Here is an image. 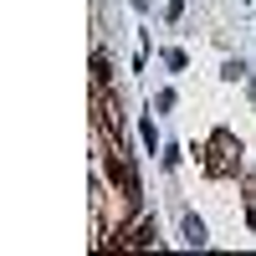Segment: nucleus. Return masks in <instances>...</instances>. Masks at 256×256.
I'll return each mask as SVG.
<instances>
[{
  "label": "nucleus",
  "mask_w": 256,
  "mask_h": 256,
  "mask_svg": "<svg viewBox=\"0 0 256 256\" xmlns=\"http://www.w3.org/2000/svg\"><path fill=\"white\" fill-rule=\"evenodd\" d=\"M184 241H190V246H205V226H200L195 216H184Z\"/></svg>",
  "instance_id": "obj_2"
},
{
  "label": "nucleus",
  "mask_w": 256,
  "mask_h": 256,
  "mask_svg": "<svg viewBox=\"0 0 256 256\" xmlns=\"http://www.w3.org/2000/svg\"><path fill=\"white\" fill-rule=\"evenodd\" d=\"M128 246H154V220H148V216H144V220L134 226V236H128Z\"/></svg>",
  "instance_id": "obj_1"
}]
</instances>
